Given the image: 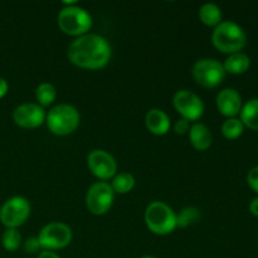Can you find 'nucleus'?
I'll return each mask as SVG.
<instances>
[{"instance_id": "1", "label": "nucleus", "mask_w": 258, "mask_h": 258, "mask_svg": "<svg viewBox=\"0 0 258 258\" xmlns=\"http://www.w3.org/2000/svg\"><path fill=\"white\" fill-rule=\"evenodd\" d=\"M110 43L102 35L87 33L77 37L67 50L68 59L75 66L85 70H100L111 59Z\"/></svg>"}, {"instance_id": "2", "label": "nucleus", "mask_w": 258, "mask_h": 258, "mask_svg": "<svg viewBox=\"0 0 258 258\" xmlns=\"http://www.w3.org/2000/svg\"><path fill=\"white\" fill-rule=\"evenodd\" d=\"M212 42L221 52L233 54L243 49L247 43V37L241 25L232 20H224L214 28Z\"/></svg>"}, {"instance_id": "3", "label": "nucleus", "mask_w": 258, "mask_h": 258, "mask_svg": "<svg viewBox=\"0 0 258 258\" xmlns=\"http://www.w3.org/2000/svg\"><path fill=\"white\" fill-rule=\"evenodd\" d=\"M66 7L58 13V27L68 35L81 37L87 34L92 27V18L83 8L75 5V3H64Z\"/></svg>"}, {"instance_id": "4", "label": "nucleus", "mask_w": 258, "mask_h": 258, "mask_svg": "<svg viewBox=\"0 0 258 258\" xmlns=\"http://www.w3.org/2000/svg\"><path fill=\"white\" fill-rule=\"evenodd\" d=\"M80 112L77 108L68 103H59L50 108L45 116V122L52 134L66 136L76 131L80 125Z\"/></svg>"}, {"instance_id": "5", "label": "nucleus", "mask_w": 258, "mask_h": 258, "mask_svg": "<svg viewBox=\"0 0 258 258\" xmlns=\"http://www.w3.org/2000/svg\"><path fill=\"white\" fill-rule=\"evenodd\" d=\"M145 223L154 234L165 236L176 228V214L168 204L155 201L146 207Z\"/></svg>"}, {"instance_id": "6", "label": "nucleus", "mask_w": 258, "mask_h": 258, "mask_svg": "<svg viewBox=\"0 0 258 258\" xmlns=\"http://www.w3.org/2000/svg\"><path fill=\"white\" fill-rule=\"evenodd\" d=\"M191 75L198 85L206 88H214L223 82L226 77L223 63L214 58H201L191 68Z\"/></svg>"}, {"instance_id": "7", "label": "nucleus", "mask_w": 258, "mask_h": 258, "mask_svg": "<svg viewBox=\"0 0 258 258\" xmlns=\"http://www.w3.org/2000/svg\"><path fill=\"white\" fill-rule=\"evenodd\" d=\"M37 239L40 248L48 251L62 249L72 241V229L62 222H52L40 229Z\"/></svg>"}, {"instance_id": "8", "label": "nucleus", "mask_w": 258, "mask_h": 258, "mask_svg": "<svg viewBox=\"0 0 258 258\" xmlns=\"http://www.w3.org/2000/svg\"><path fill=\"white\" fill-rule=\"evenodd\" d=\"M30 214V203L24 197H12L0 208V222L7 228H15L25 223Z\"/></svg>"}, {"instance_id": "9", "label": "nucleus", "mask_w": 258, "mask_h": 258, "mask_svg": "<svg viewBox=\"0 0 258 258\" xmlns=\"http://www.w3.org/2000/svg\"><path fill=\"white\" fill-rule=\"evenodd\" d=\"M115 199L112 188L106 181H97L88 188L86 194V206L95 216H102L111 209Z\"/></svg>"}, {"instance_id": "10", "label": "nucleus", "mask_w": 258, "mask_h": 258, "mask_svg": "<svg viewBox=\"0 0 258 258\" xmlns=\"http://www.w3.org/2000/svg\"><path fill=\"white\" fill-rule=\"evenodd\" d=\"M173 105L178 113L186 121H197L203 116L204 103L197 93L189 90L176 91L173 97Z\"/></svg>"}, {"instance_id": "11", "label": "nucleus", "mask_w": 258, "mask_h": 258, "mask_svg": "<svg viewBox=\"0 0 258 258\" xmlns=\"http://www.w3.org/2000/svg\"><path fill=\"white\" fill-rule=\"evenodd\" d=\"M87 165L93 175L101 180H108L113 178L117 171V163L115 158L102 149H96L88 154Z\"/></svg>"}, {"instance_id": "12", "label": "nucleus", "mask_w": 258, "mask_h": 258, "mask_svg": "<svg viewBox=\"0 0 258 258\" xmlns=\"http://www.w3.org/2000/svg\"><path fill=\"white\" fill-rule=\"evenodd\" d=\"M45 111L42 106L34 102L22 103L13 111V120L24 128H35L45 121Z\"/></svg>"}, {"instance_id": "13", "label": "nucleus", "mask_w": 258, "mask_h": 258, "mask_svg": "<svg viewBox=\"0 0 258 258\" xmlns=\"http://www.w3.org/2000/svg\"><path fill=\"white\" fill-rule=\"evenodd\" d=\"M217 108L226 117L232 118L241 112L242 98L234 88H224L217 95Z\"/></svg>"}, {"instance_id": "14", "label": "nucleus", "mask_w": 258, "mask_h": 258, "mask_svg": "<svg viewBox=\"0 0 258 258\" xmlns=\"http://www.w3.org/2000/svg\"><path fill=\"white\" fill-rule=\"evenodd\" d=\"M145 125L154 135H165L170 128V118L160 108H151L145 115Z\"/></svg>"}, {"instance_id": "15", "label": "nucleus", "mask_w": 258, "mask_h": 258, "mask_svg": "<svg viewBox=\"0 0 258 258\" xmlns=\"http://www.w3.org/2000/svg\"><path fill=\"white\" fill-rule=\"evenodd\" d=\"M189 140L194 149L204 151L212 145L213 136L208 126L202 122H196L189 128Z\"/></svg>"}, {"instance_id": "16", "label": "nucleus", "mask_w": 258, "mask_h": 258, "mask_svg": "<svg viewBox=\"0 0 258 258\" xmlns=\"http://www.w3.org/2000/svg\"><path fill=\"white\" fill-rule=\"evenodd\" d=\"M223 67L226 73H231V75H243L251 67V59L246 53H233L229 54L226 62L223 63Z\"/></svg>"}, {"instance_id": "17", "label": "nucleus", "mask_w": 258, "mask_h": 258, "mask_svg": "<svg viewBox=\"0 0 258 258\" xmlns=\"http://www.w3.org/2000/svg\"><path fill=\"white\" fill-rule=\"evenodd\" d=\"M241 122L249 130L258 131V98L247 101L241 108Z\"/></svg>"}, {"instance_id": "18", "label": "nucleus", "mask_w": 258, "mask_h": 258, "mask_svg": "<svg viewBox=\"0 0 258 258\" xmlns=\"http://www.w3.org/2000/svg\"><path fill=\"white\" fill-rule=\"evenodd\" d=\"M199 19L208 27L216 28L222 22V10L214 3H206L199 9Z\"/></svg>"}, {"instance_id": "19", "label": "nucleus", "mask_w": 258, "mask_h": 258, "mask_svg": "<svg viewBox=\"0 0 258 258\" xmlns=\"http://www.w3.org/2000/svg\"><path fill=\"white\" fill-rule=\"evenodd\" d=\"M110 185L113 193L126 194L133 190L135 186V178L130 173H118L113 176Z\"/></svg>"}, {"instance_id": "20", "label": "nucleus", "mask_w": 258, "mask_h": 258, "mask_svg": "<svg viewBox=\"0 0 258 258\" xmlns=\"http://www.w3.org/2000/svg\"><path fill=\"white\" fill-rule=\"evenodd\" d=\"M57 97V90L54 86L49 82H43L35 90V98L38 101V105L42 107L52 105L53 101Z\"/></svg>"}, {"instance_id": "21", "label": "nucleus", "mask_w": 258, "mask_h": 258, "mask_svg": "<svg viewBox=\"0 0 258 258\" xmlns=\"http://www.w3.org/2000/svg\"><path fill=\"white\" fill-rule=\"evenodd\" d=\"M243 123L241 122V120H238V118L236 117L227 118V120L222 123L221 127L222 135L226 139H228V140H236V139H238L239 136L243 134Z\"/></svg>"}, {"instance_id": "22", "label": "nucleus", "mask_w": 258, "mask_h": 258, "mask_svg": "<svg viewBox=\"0 0 258 258\" xmlns=\"http://www.w3.org/2000/svg\"><path fill=\"white\" fill-rule=\"evenodd\" d=\"M2 244L7 251L14 252L22 244V236L19 231L15 228H7L2 236Z\"/></svg>"}, {"instance_id": "23", "label": "nucleus", "mask_w": 258, "mask_h": 258, "mask_svg": "<svg viewBox=\"0 0 258 258\" xmlns=\"http://www.w3.org/2000/svg\"><path fill=\"white\" fill-rule=\"evenodd\" d=\"M199 218H201V213H199L198 209L194 208V207H186L176 216V227L185 228L189 224L198 222Z\"/></svg>"}, {"instance_id": "24", "label": "nucleus", "mask_w": 258, "mask_h": 258, "mask_svg": "<svg viewBox=\"0 0 258 258\" xmlns=\"http://www.w3.org/2000/svg\"><path fill=\"white\" fill-rule=\"evenodd\" d=\"M247 183L249 188L258 194V166H254L247 174Z\"/></svg>"}, {"instance_id": "25", "label": "nucleus", "mask_w": 258, "mask_h": 258, "mask_svg": "<svg viewBox=\"0 0 258 258\" xmlns=\"http://www.w3.org/2000/svg\"><path fill=\"white\" fill-rule=\"evenodd\" d=\"M189 128H190V126H189V121L184 120V118H180V120L176 121L175 126H174V130H175V133L179 134V135L185 134L186 131H189Z\"/></svg>"}, {"instance_id": "26", "label": "nucleus", "mask_w": 258, "mask_h": 258, "mask_svg": "<svg viewBox=\"0 0 258 258\" xmlns=\"http://www.w3.org/2000/svg\"><path fill=\"white\" fill-rule=\"evenodd\" d=\"M39 243H38L37 238H29L27 242H25V249H27L29 253H33V252L37 251L39 248Z\"/></svg>"}, {"instance_id": "27", "label": "nucleus", "mask_w": 258, "mask_h": 258, "mask_svg": "<svg viewBox=\"0 0 258 258\" xmlns=\"http://www.w3.org/2000/svg\"><path fill=\"white\" fill-rule=\"evenodd\" d=\"M249 212H251L252 216L258 217V197L253 198L249 203Z\"/></svg>"}, {"instance_id": "28", "label": "nucleus", "mask_w": 258, "mask_h": 258, "mask_svg": "<svg viewBox=\"0 0 258 258\" xmlns=\"http://www.w3.org/2000/svg\"><path fill=\"white\" fill-rule=\"evenodd\" d=\"M38 258H60L55 253L54 251H48V249H43L42 252H39Z\"/></svg>"}, {"instance_id": "29", "label": "nucleus", "mask_w": 258, "mask_h": 258, "mask_svg": "<svg viewBox=\"0 0 258 258\" xmlns=\"http://www.w3.org/2000/svg\"><path fill=\"white\" fill-rule=\"evenodd\" d=\"M8 90H9V85H8V82L4 78L0 77V98L7 95Z\"/></svg>"}, {"instance_id": "30", "label": "nucleus", "mask_w": 258, "mask_h": 258, "mask_svg": "<svg viewBox=\"0 0 258 258\" xmlns=\"http://www.w3.org/2000/svg\"><path fill=\"white\" fill-rule=\"evenodd\" d=\"M141 258H156V257H154V256H144V257H141Z\"/></svg>"}]
</instances>
